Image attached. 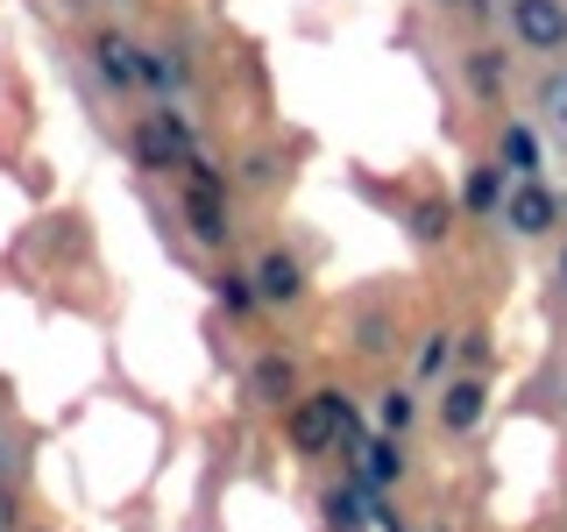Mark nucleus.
I'll return each instance as SVG.
<instances>
[{
  "label": "nucleus",
  "mask_w": 567,
  "mask_h": 532,
  "mask_svg": "<svg viewBox=\"0 0 567 532\" xmlns=\"http://www.w3.org/2000/svg\"><path fill=\"white\" fill-rule=\"evenodd\" d=\"M284 440H291L298 454H354V440H362V419H354V405H348V390H298L291 405H284Z\"/></svg>",
  "instance_id": "1"
},
{
  "label": "nucleus",
  "mask_w": 567,
  "mask_h": 532,
  "mask_svg": "<svg viewBox=\"0 0 567 532\" xmlns=\"http://www.w3.org/2000/svg\"><path fill=\"white\" fill-rule=\"evenodd\" d=\"M135 164L142 171H185L199 156V135H192V114L177 100H156L150 114H135V135H128Z\"/></svg>",
  "instance_id": "2"
},
{
  "label": "nucleus",
  "mask_w": 567,
  "mask_h": 532,
  "mask_svg": "<svg viewBox=\"0 0 567 532\" xmlns=\"http://www.w3.org/2000/svg\"><path fill=\"white\" fill-rule=\"evenodd\" d=\"M496 221H504L518 242H554V235H567V200L546 185V177H511Z\"/></svg>",
  "instance_id": "3"
},
{
  "label": "nucleus",
  "mask_w": 567,
  "mask_h": 532,
  "mask_svg": "<svg viewBox=\"0 0 567 532\" xmlns=\"http://www.w3.org/2000/svg\"><path fill=\"white\" fill-rule=\"evenodd\" d=\"M504 29L525 58H567V0H504Z\"/></svg>",
  "instance_id": "4"
},
{
  "label": "nucleus",
  "mask_w": 567,
  "mask_h": 532,
  "mask_svg": "<svg viewBox=\"0 0 567 532\" xmlns=\"http://www.w3.org/2000/svg\"><path fill=\"white\" fill-rule=\"evenodd\" d=\"M483 419H489V377H475V369H447V377H440V398H433V426L447 440H468Z\"/></svg>",
  "instance_id": "5"
},
{
  "label": "nucleus",
  "mask_w": 567,
  "mask_h": 532,
  "mask_svg": "<svg viewBox=\"0 0 567 532\" xmlns=\"http://www.w3.org/2000/svg\"><path fill=\"white\" fill-rule=\"evenodd\" d=\"M248 277H256V298H262L270 313H291V306H306V291H312V284H306V263H298L284 242H270V248H262V256L248 263Z\"/></svg>",
  "instance_id": "6"
},
{
  "label": "nucleus",
  "mask_w": 567,
  "mask_h": 532,
  "mask_svg": "<svg viewBox=\"0 0 567 532\" xmlns=\"http://www.w3.org/2000/svg\"><path fill=\"white\" fill-rule=\"evenodd\" d=\"M461 79H468V93L483 100V106H504L511 100V79H518V71H511V43H468L461 50Z\"/></svg>",
  "instance_id": "7"
},
{
  "label": "nucleus",
  "mask_w": 567,
  "mask_h": 532,
  "mask_svg": "<svg viewBox=\"0 0 567 532\" xmlns=\"http://www.w3.org/2000/svg\"><path fill=\"white\" fill-rule=\"evenodd\" d=\"M85 58H93V71H100L106 93H135V85H142V43H135V35H121V29H93Z\"/></svg>",
  "instance_id": "8"
},
{
  "label": "nucleus",
  "mask_w": 567,
  "mask_h": 532,
  "mask_svg": "<svg viewBox=\"0 0 567 532\" xmlns=\"http://www.w3.org/2000/svg\"><path fill=\"white\" fill-rule=\"evenodd\" d=\"M306 390V377H298V355H284V348H262L256 362H248V398L256 405H270V412H284V405Z\"/></svg>",
  "instance_id": "9"
},
{
  "label": "nucleus",
  "mask_w": 567,
  "mask_h": 532,
  "mask_svg": "<svg viewBox=\"0 0 567 532\" xmlns=\"http://www.w3.org/2000/svg\"><path fill=\"white\" fill-rule=\"evenodd\" d=\"M319 519H327V532H369V519H377V490L354 475V483H327L319 490Z\"/></svg>",
  "instance_id": "10"
},
{
  "label": "nucleus",
  "mask_w": 567,
  "mask_h": 532,
  "mask_svg": "<svg viewBox=\"0 0 567 532\" xmlns=\"http://www.w3.org/2000/svg\"><path fill=\"white\" fill-rule=\"evenodd\" d=\"M354 475H362V483L383 497L390 483H404V475H412V454H404V440H390V433L354 440Z\"/></svg>",
  "instance_id": "11"
},
{
  "label": "nucleus",
  "mask_w": 567,
  "mask_h": 532,
  "mask_svg": "<svg viewBox=\"0 0 567 532\" xmlns=\"http://www.w3.org/2000/svg\"><path fill=\"white\" fill-rule=\"evenodd\" d=\"M496 164H504V177H546V150H539V129H532L525 114H511L504 129H496Z\"/></svg>",
  "instance_id": "12"
},
{
  "label": "nucleus",
  "mask_w": 567,
  "mask_h": 532,
  "mask_svg": "<svg viewBox=\"0 0 567 532\" xmlns=\"http://www.w3.org/2000/svg\"><path fill=\"white\" fill-rule=\"evenodd\" d=\"M348 341L362 362H383V355H398L404 341V327H398V306H362L354 313V327H348Z\"/></svg>",
  "instance_id": "13"
},
{
  "label": "nucleus",
  "mask_w": 567,
  "mask_h": 532,
  "mask_svg": "<svg viewBox=\"0 0 567 532\" xmlns=\"http://www.w3.org/2000/svg\"><path fill=\"white\" fill-rule=\"evenodd\" d=\"M142 85H150L156 100H177L192 85V64L185 50H164V43H142Z\"/></svg>",
  "instance_id": "14"
},
{
  "label": "nucleus",
  "mask_w": 567,
  "mask_h": 532,
  "mask_svg": "<svg viewBox=\"0 0 567 532\" xmlns=\"http://www.w3.org/2000/svg\"><path fill=\"white\" fill-rule=\"evenodd\" d=\"M504 192H511V177H504V164H468V185H461V213H496L504 206Z\"/></svg>",
  "instance_id": "15"
},
{
  "label": "nucleus",
  "mask_w": 567,
  "mask_h": 532,
  "mask_svg": "<svg viewBox=\"0 0 567 532\" xmlns=\"http://www.w3.org/2000/svg\"><path fill=\"white\" fill-rule=\"evenodd\" d=\"M454 200H447V192H425V200L412 206V242L419 248H440V242H447V227H454Z\"/></svg>",
  "instance_id": "16"
},
{
  "label": "nucleus",
  "mask_w": 567,
  "mask_h": 532,
  "mask_svg": "<svg viewBox=\"0 0 567 532\" xmlns=\"http://www.w3.org/2000/svg\"><path fill=\"white\" fill-rule=\"evenodd\" d=\"M213 298H220V313H227V319H248V313H262V298H256V277H248V270H235V263H227V270H213Z\"/></svg>",
  "instance_id": "17"
},
{
  "label": "nucleus",
  "mask_w": 567,
  "mask_h": 532,
  "mask_svg": "<svg viewBox=\"0 0 567 532\" xmlns=\"http://www.w3.org/2000/svg\"><path fill=\"white\" fill-rule=\"evenodd\" d=\"M377 426H383L390 440H404V433L419 426V390H412V383H390L383 398H377Z\"/></svg>",
  "instance_id": "18"
},
{
  "label": "nucleus",
  "mask_w": 567,
  "mask_h": 532,
  "mask_svg": "<svg viewBox=\"0 0 567 532\" xmlns=\"http://www.w3.org/2000/svg\"><path fill=\"white\" fill-rule=\"evenodd\" d=\"M412 362H419V377H425V383H440V377L454 369V327H425Z\"/></svg>",
  "instance_id": "19"
},
{
  "label": "nucleus",
  "mask_w": 567,
  "mask_h": 532,
  "mask_svg": "<svg viewBox=\"0 0 567 532\" xmlns=\"http://www.w3.org/2000/svg\"><path fill=\"white\" fill-rule=\"evenodd\" d=\"M532 100H539V121L567 142V71H546V79L532 85Z\"/></svg>",
  "instance_id": "20"
},
{
  "label": "nucleus",
  "mask_w": 567,
  "mask_h": 532,
  "mask_svg": "<svg viewBox=\"0 0 567 532\" xmlns=\"http://www.w3.org/2000/svg\"><path fill=\"white\" fill-rule=\"evenodd\" d=\"M454 369H475V377L489 369V327H483V319L454 334Z\"/></svg>",
  "instance_id": "21"
},
{
  "label": "nucleus",
  "mask_w": 567,
  "mask_h": 532,
  "mask_svg": "<svg viewBox=\"0 0 567 532\" xmlns=\"http://www.w3.org/2000/svg\"><path fill=\"white\" fill-rule=\"evenodd\" d=\"M433 8H447V14H461V22H475V29H489L496 14H504V0H433Z\"/></svg>",
  "instance_id": "22"
},
{
  "label": "nucleus",
  "mask_w": 567,
  "mask_h": 532,
  "mask_svg": "<svg viewBox=\"0 0 567 532\" xmlns=\"http://www.w3.org/2000/svg\"><path fill=\"white\" fill-rule=\"evenodd\" d=\"M241 185L248 192H270L277 185V150H256V156H248V164H241Z\"/></svg>",
  "instance_id": "23"
},
{
  "label": "nucleus",
  "mask_w": 567,
  "mask_h": 532,
  "mask_svg": "<svg viewBox=\"0 0 567 532\" xmlns=\"http://www.w3.org/2000/svg\"><path fill=\"white\" fill-rule=\"evenodd\" d=\"M554 298L567 306V235H560V248H554Z\"/></svg>",
  "instance_id": "24"
},
{
  "label": "nucleus",
  "mask_w": 567,
  "mask_h": 532,
  "mask_svg": "<svg viewBox=\"0 0 567 532\" xmlns=\"http://www.w3.org/2000/svg\"><path fill=\"white\" fill-rule=\"evenodd\" d=\"M560 71H567V58H560Z\"/></svg>",
  "instance_id": "25"
},
{
  "label": "nucleus",
  "mask_w": 567,
  "mask_h": 532,
  "mask_svg": "<svg viewBox=\"0 0 567 532\" xmlns=\"http://www.w3.org/2000/svg\"><path fill=\"white\" fill-rule=\"evenodd\" d=\"M114 8H121V0H114Z\"/></svg>",
  "instance_id": "26"
}]
</instances>
